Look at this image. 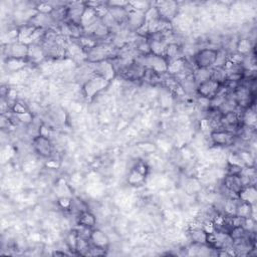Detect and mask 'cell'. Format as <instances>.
I'll return each instance as SVG.
<instances>
[{"label": "cell", "mask_w": 257, "mask_h": 257, "mask_svg": "<svg viewBox=\"0 0 257 257\" xmlns=\"http://www.w3.org/2000/svg\"><path fill=\"white\" fill-rule=\"evenodd\" d=\"M144 56H145L144 65L147 66L150 70L154 71L157 74L168 71L169 61L165 56L155 55L152 53L145 54Z\"/></svg>", "instance_id": "obj_5"}, {"label": "cell", "mask_w": 257, "mask_h": 257, "mask_svg": "<svg viewBox=\"0 0 257 257\" xmlns=\"http://www.w3.org/2000/svg\"><path fill=\"white\" fill-rule=\"evenodd\" d=\"M89 242L91 246L101 249V250H107L109 246V239L107 235L101 231L100 229H91L90 235H89Z\"/></svg>", "instance_id": "obj_8"}, {"label": "cell", "mask_w": 257, "mask_h": 257, "mask_svg": "<svg viewBox=\"0 0 257 257\" xmlns=\"http://www.w3.org/2000/svg\"><path fill=\"white\" fill-rule=\"evenodd\" d=\"M145 178H146L145 175H143L140 172H138L137 170L133 169L131 171V174H130V177H128V182L132 185H137V184H141L145 180Z\"/></svg>", "instance_id": "obj_14"}, {"label": "cell", "mask_w": 257, "mask_h": 257, "mask_svg": "<svg viewBox=\"0 0 257 257\" xmlns=\"http://www.w3.org/2000/svg\"><path fill=\"white\" fill-rule=\"evenodd\" d=\"M108 85H109L108 80H106L105 78H103L99 75H95L94 77L90 78L88 81H86L83 84L82 90H83L84 95L87 98H93L98 92H100L101 90L106 88Z\"/></svg>", "instance_id": "obj_3"}, {"label": "cell", "mask_w": 257, "mask_h": 257, "mask_svg": "<svg viewBox=\"0 0 257 257\" xmlns=\"http://www.w3.org/2000/svg\"><path fill=\"white\" fill-rule=\"evenodd\" d=\"M218 55V49L203 48L194 54L193 61L198 69L212 68L214 65H216Z\"/></svg>", "instance_id": "obj_1"}, {"label": "cell", "mask_w": 257, "mask_h": 257, "mask_svg": "<svg viewBox=\"0 0 257 257\" xmlns=\"http://www.w3.org/2000/svg\"><path fill=\"white\" fill-rule=\"evenodd\" d=\"M8 58L25 60L29 55V45L22 41H16L7 46Z\"/></svg>", "instance_id": "obj_7"}, {"label": "cell", "mask_w": 257, "mask_h": 257, "mask_svg": "<svg viewBox=\"0 0 257 257\" xmlns=\"http://www.w3.org/2000/svg\"><path fill=\"white\" fill-rule=\"evenodd\" d=\"M34 152L41 158H49L53 153V145L48 137L37 135L32 140Z\"/></svg>", "instance_id": "obj_4"}, {"label": "cell", "mask_w": 257, "mask_h": 257, "mask_svg": "<svg viewBox=\"0 0 257 257\" xmlns=\"http://www.w3.org/2000/svg\"><path fill=\"white\" fill-rule=\"evenodd\" d=\"M222 84L219 81L210 78L208 80H205L197 85V93L205 99H208L209 101L213 99L221 90Z\"/></svg>", "instance_id": "obj_2"}, {"label": "cell", "mask_w": 257, "mask_h": 257, "mask_svg": "<svg viewBox=\"0 0 257 257\" xmlns=\"http://www.w3.org/2000/svg\"><path fill=\"white\" fill-rule=\"evenodd\" d=\"M223 186L227 191L234 194L236 197L241 189L244 187L242 178L240 175H226L223 181Z\"/></svg>", "instance_id": "obj_9"}, {"label": "cell", "mask_w": 257, "mask_h": 257, "mask_svg": "<svg viewBox=\"0 0 257 257\" xmlns=\"http://www.w3.org/2000/svg\"><path fill=\"white\" fill-rule=\"evenodd\" d=\"M190 237L193 244H206L207 231L202 228H194L190 231Z\"/></svg>", "instance_id": "obj_13"}, {"label": "cell", "mask_w": 257, "mask_h": 257, "mask_svg": "<svg viewBox=\"0 0 257 257\" xmlns=\"http://www.w3.org/2000/svg\"><path fill=\"white\" fill-rule=\"evenodd\" d=\"M237 48H238V51L241 53V55L248 53L251 49L250 41L247 39H241L237 44Z\"/></svg>", "instance_id": "obj_15"}, {"label": "cell", "mask_w": 257, "mask_h": 257, "mask_svg": "<svg viewBox=\"0 0 257 257\" xmlns=\"http://www.w3.org/2000/svg\"><path fill=\"white\" fill-rule=\"evenodd\" d=\"M256 195L257 193H256L255 185H248V186H244L241 189V191L237 195V198L242 202H246L251 205H254L256 201Z\"/></svg>", "instance_id": "obj_11"}, {"label": "cell", "mask_w": 257, "mask_h": 257, "mask_svg": "<svg viewBox=\"0 0 257 257\" xmlns=\"http://www.w3.org/2000/svg\"><path fill=\"white\" fill-rule=\"evenodd\" d=\"M97 64L96 67V75H99L103 78H105L106 80L110 81V79L114 76V69L112 64H110L109 62H107L106 60L100 61Z\"/></svg>", "instance_id": "obj_12"}, {"label": "cell", "mask_w": 257, "mask_h": 257, "mask_svg": "<svg viewBox=\"0 0 257 257\" xmlns=\"http://www.w3.org/2000/svg\"><path fill=\"white\" fill-rule=\"evenodd\" d=\"M96 224V217L87 210H82L77 216V225L79 227H85L93 229Z\"/></svg>", "instance_id": "obj_10"}, {"label": "cell", "mask_w": 257, "mask_h": 257, "mask_svg": "<svg viewBox=\"0 0 257 257\" xmlns=\"http://www.w3.org/2000/svg\"><path fill=\"white\" fill-rule=\"evenodd\" d=\"M211 141L218 147H228L235 143L237 135L225 128L213 130L210 134Z\"/></svg>", "instance_id": "obj_6"}]
</instances>
